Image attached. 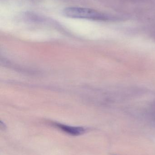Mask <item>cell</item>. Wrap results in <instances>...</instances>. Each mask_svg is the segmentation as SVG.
<instances>
[{
	"label": "cell",
	"mask_w": 155,
	"mask_h": 155,
	"mask_svg": "<svg viewBox=\"0 0 155 155\" xmlns=\"http://www.w3.org/2000/svg\"><path fill=\"white\" fill-rule=\"evenodd\" d=\"M63 14L66 17L75 19L106 21L110 17L97 12L95 10L87 8L78 7H69L63 10Z\"/></svg>",
	"instance_id": "obj_1"
},
{
	"label": "cell",
	"mask_w": 155,
	"mask_h": 155,
	"mask_svg": "<svg viewBox=\"0 0 155 155\" xmlns=\"http://www.w3.org/2000/svg\"><path fill=\"white\" fill-rule=\"evenodd\" d=\"M55 126L65 133L75 136L83 134L86 131L85 129L82 127L69 126L59 124H56Z\"/></svg>",
	"instance_id": "obj_2"
},
{
	"label": "cell",
	"mask_w": 155,
	"mask_h": 155,
	"mask_svg": "<svg viewBox=\"0 0 155 155\" xmlns=\"http://www.w3.org/2000/svg\"></svg>",
	"instance_id": "obj_3"
}]
</instances>
